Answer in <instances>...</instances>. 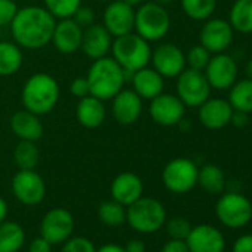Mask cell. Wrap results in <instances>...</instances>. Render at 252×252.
<instances>
[{
	"label": "cell",
	"mask_w": 252,
	"mask_h": 252,
	"mask_svg": "<svg viewBox=\"0 0 252 252\" xmlns=\"http://www.w3.org/2000/svg\"><path fill=\"white\" fill-rule=\"evenodd\" d=\"M55 24L57 20L45 6H26L18 9L9 27L20 48L36 51L51 43Z\"/></svg>",
	"instance_id": "cell-1"
},
{
	"label": "cell",
	"mask_w": 252,
	"mask_h": 252,
	"mask_svg": "<svg viewBox=\"0 0 252 252\" xmlns=\"http://www.w3.org/2000/svg\"><path fill=\"white\" fill-rule=\"evenodd\" d=\"M60 99V85L48 73L30 76L21 91V101L26 110L43 116L51 113Z\"/></svg>",
	"instance_id": "cell-2"
},
{
	"label": "cell",
	"mask_w": 252,
	"mask_h": 252,
	"mask_svg": "<svg viewBox=\"0 0 252 252\" xmlns=\"http://www.w3.org/2000/svg\"><path fill=\"white\" fill-rule=\"evenodd\" d=\"M86 80L89 83L91 95L107 101L123 89L126 83V76L125 70L113 60V57L107 55L94 60L92 65L88 70Z\"/></svg>",
	"instance_id": "cell-3"
},
{
	"label": "cell",
	"mask_w": 252,
	"mask_h": 252,
	"mask_svg": "<svg viewBox=\"0 0 252 252\" xmlns=\"http://www.w3.org/2000/svg\"><path fill=\"white\" fill-rule=\"evenodd\" d=\"M152 51L153 49L150 48V42L132 32L125 36L114 37L110 52L113 60L125 71L135 73L137 70L150 64Z\"/></svg>",
	"instance_id": "cell-4"
},
{
	"label": "cell",
	"mask_w": 252,
	"mask_h": 252,
	"mask_svg": "<svg viewBox=\"0 0 252 252\" xmlns=\"http://www.w3.org/2000/svg\"><path fill=\"white\" fill-rule=\"evenodd\" d=\"M126 222L138 233H155L166 222V209L155 197L141 196L138 200L126 206Z\"/></svg>",
	"instance_id": "cell-5"
},
{
	"label": "cell",
	"mask_w": 252,
	"mask_h": 252,
	"mask_svg": "<svg viewBox=\"0 0 252 252\" xmlns=\"http://www.w3.org/2000/svg\"><path fill=\"white\" fill-rule=\"evenodd\" d=\"M171 29V17L165 6L155 2H144L135 11L134 30L147 42L162 40Z\"/></svg>",
	"instance_id": "cell-6"
},
{
	"label": "cell",
	"mask_w": 252,
	"mask_h": 252,
	"mask_svg": "<svg viewBox=\"0 0 252 252\" xmlns=\"http://www.w3.org/2000/svg\"><path fill=\"white\" fill-rule=\"evenodd\" d=\"M215 215L218 221L228 228H242L252 220V203L239 191L221 194L215 203Z\"/></svg>",
	"instance_id": "cell-7"
},
{
	"label": "cell",
	"mask_w": 252,
	"mask_h": 252,
	"mask_svg": "<svg viewBox=\"0 0 252 252\" xmlns=\"http://www.w3.org/2000/svg\"><path fill=\"white\" fill-rule=\"evenodd\" d=\"M197 172L199 168L191 159L177 158L165 165L162 171V183L169 191L184 194L197 186Z\"/></svg>",
	"instance_id": "cell-8"
},
{
	"label": "cell",
	"mask_w": 252,
	"mask_h": 252,
	"mask_svg": "<svg viewBox=\"0 0 252 252\" xmlns=\"http://www.w3.org/2000/svg\"><path fill=\"white\" fill-rule=\"evenodd\" d=\"M211 85L203 71L186 68L177 77V96L186 107H199L211 96Z\"/></svg>",
	"instance_id": "cell-9"
},
{
	"label": "cell",
	"mask_w": 252,
	"mask_h": 252,
	"mask_svg": "<svg viewBox=\"0 0 252 252\" xmlns=\"http://www.w3.org/2000/svg\"><path fill=\"white\" fill-rule=\"evenodd\" d=\"M12 193L26 206L39 205L46 194V184L34 169H18L12 178Z\"/></svg>",
	"instance_id": "cell-10"
},
{
	"label": "cell",
	"mask_w": 252,
	"mask_h": 252,
	"mask_svg": "<svg viewBox=\"0 0 252 252\" xmlns=\"http://www.w3.org/2000/svg\"><path fill=\"white\" fill-rule=\"evenodd\" d=\"M74 231L73 214L65 208L49 209L40 222V236L51 245H61L71 237Z\"/></svg>",
	"instance_id": "cell-11"
},
{
	"label": "cell",
	"mask_w": 252,
	"mask_h": 252,
	"mask_svg": "<svg viewBox=\"0 0 252 252\" xmlns=\"http://www.w3.org/2000/svg\"><path fill=\"white\" fill-rule=\"evenodd\" d=\"M203 73L212 89L228 91L237 80L239 67L231 55H228L227 52H221L211 57Z\"/></svg>",
	"instance_id": "cell-12"
},
{
	"label": "cell",
	"mask_w": 252,
	"mask_h": 252,
	"mask_svg": "<svg viewBox=\"0 0 252 252\" xmlns=\"http://www.w3.org/2000/svg\"><path fill=\"white\" fill-rule=\"evenodd\" d=\"M234 39V30L230 23L221 18H208L200 29V45L209 51L211 55L225 52Z\"/></svg>",
	"instance_id": "cell-13"
},
{
	"label": "cell",
	"mask_w": 252,
	"mask_h": 252,
	"mask_svg": "<svg viewBox=\"0 0 252 252\" xmlns=\"http://www.w3.org/2000/svg\"><path fill=\"white\" fill-rule=\"evenodd\" d=\"M149 113L156 125L171 128V126H178V123L184 119L186 105L177 95L162 92L150 99Z\"/></svg>",
	"instance_id": "cell-14"
},
{
	"label": "cell",
	"mask_w": 252,
	"mask_h": 252,
	"mask_svg": "<svg viewBox=\"0 0 252 252\" xmlns=\"http://www.w3.org/2000/svg\"><path fill=\"white\" fill-rule=\"evenodd\" d=\"M153 68L163 79H177L186 68V54L174 43H162L152 51Z\"/></svg>",
	"instance_id": "cell-15"
},
{
	"label": "cell",
	"mask_w": 252,
	"mask_h": 252,
	"mask_svg": "<svg viewBox=\"0 0 252 252\" xmlns=\"http://www.w3.org/2000/svg\"><path fill=\"white\" fill-rule=\"evenodd\" d=\"M102 26L113 37L132 33L135 26V9L123 0H113L104 9Z\"/></svg>",
	"instance_id": "cell-16"
},
{
	"label": "cell",
	"mask_w": 252,
	"mask_h": 252,
	"mask_svg": "<svg viewBox=\"0 0 252 252\" xmlns=\"http://www.w3.org/2000/svg\"><path fill=\"white\" fill-rule=\"evenodd\" d=\"M143 98L134 89H122L111 98V114L119 125H134L143 114Z\"/></svg>",
	"instance_id": "cell-17"
},
{
	"label": "cell",
	"mask_w": 252,
	"mask_h": 252,
	"mask_svg": "<svg viewBox=\"0 0 252 252\" xmlns=\"http://www.w3.org/2000/svg\"><path fill=\"white\" fill-rule=\"evenodd\" d=\"M186 243L190 252H224L225 237L211 224H199L191 227Z\"/></svg>",
	"instance_id": "cell-18"
},
{
	"label": "cell",
	"mask_w": 252,
	"mask_h": 252,
	"mask_svg": "<svg viewBox=\"0 0 252 252\" xmlns=\"http://www.w3.org/2000/svg\"><path fill=\"white\" fill-rule=\"evenodd\" d=\"M197 117L202 126L211 131H218L230 125L233 107L224 98H208L197 107Z\"/></svg>",
	"instance_id": "cell-19"
},
{
	"label": "cell",
	"mask_w": 252,
	"mask_h": 252,
	"mask_svg": "<svg viewBox=\"0 0 252 252\" xmlns=\"http://www.w3.org/2000/svg\"><path fill=\"white\" fill-rule=\"evenodd\" d=\"M82 37H83V29L77 26L73 18H64V20H57L51 42L58 52L71 55L80 51Z\"/></svg>",
	"instance_id": "cell-20"
},
{
	"label": "cell",
	"mask_w": 252,
	"mask_h": 252,
	"mask_svg": "<svg viewBox=\"0 0 252 252\" xmlns=\"http://www.w3.org/2000/svg\"><path fill=\"white\" fill-rule=\"evenodd\" d=\"M111 199L123 206H129L144 193L143 180L134 172H122L114 177L111 187Z\"/></svg>",
	"instance_id": "cell-21"
},
{
	"label": "cell",
	"mask_w": 252,
	"mask_h": 252,
	"mask_svg": "<svg viewBox=\"0 0 252 252\" xmlns=\"http://www.w3.org/2000/svg\"><path fill=\"white\" fill-rule=\"evenodd\" d=\"M113 36L107 32L102 24H92L83 30L80 51L91 60L107 57L111 51Z\"/></svg>",
	"instance_id": "cell-22"
},
{
	"label": "cell",
	"mask_w": 252,
	"mask_h": 252,
	"mask_svg": "<svg viewBox=\"0 0 252 252\" xmlns=\"http://www.w3.org/2000/svg\"><path fill=\"white\" fill-rule=\"evenodd\" d=\"M40 116L29 111V110H20L17 111L11 120L9 126L11 131L18 140H26V141H34L37 143L43 137V123L39 119Z\"/></svg>",
	"instance_id": "cell-23"
},
{
	"label": "cell",
	"mask_w": 252,
	"mask_h": 252,
	"mask_svg": "<svg viewBox=\"0 0 252 252\" xmlns=\"http://www.w3.org/2000/svg\"><path fill=\"white\" fill-rule=\"evenodd\" d=\"M107 108L102 99L88 95L79 99L76 105V119L80 126L86 129H95L105 122Z\"/></svg>",
	"instance_id": "cell-24"
},
{
	"label": "cell",
	"mask_w": 252,
	"mask_h": 252,
	"mask_svg": "<svg viewBox=\"0 0 252 252\" xmlns=\"http://www.w3.org/2000/svg\"><path fill=\"white\" fill-rule=\"evenodd\" d=\"M132 89L143 98V99H153L155 96L160 95L163 92V86H165V79L152 67H144L137 70L132 77Z\"/></svg>",
	"instance_id": "cell-25"
},
{
	"label": "cell",
	"mask_w": 252,
	"mask_h": 252,
	"mask_svg": "<svg viewBox=\"0 0 252 252\" xmlns=\"http://www.w3.org/2000/svg\"><path fill=\"white\" fill-rule=\"evenodd\" d=\"M24 63L23 48L15 42H0V77H9L17 74Z\"/></svg>",
	"instance_id": "cell-26"
},
{
	"label": "cell",
	"mask_w": 252,
	"mask_h": 252,
	"mask_svg": "<svg viewBox=\"0 0 252 252\" xmlns=\"http://www.w3.org/2000/svg\"><path fill=\"white\" fill-rule=\"evenodd\" d=\"M228 23L231 29L242 34H252V0H234Z\"/></svg>",
	"instance_id": "cell-27"
},
{
	"label": "cell",
	"mask_w": 252,
	"mask_h": 252,
	"mask_svg": "<svg viewBox=\"0 0 252 252\" xmlns=\"http://www.w3.org/2000/svg\"><path fill=\"white\" fill-rule=\"evenodd\" d=\"M26 243V231L15 221L0 222V252H18Z\"/></svg>",
	"instance_id": "cell-28"
},
{
	"label": "cell",
	"mask_w": 252,
	"mask_h": 252,
	"mask_svg": "<svg viewBox=\"0 0 252 252\" xmlns=\"http://www.w3.org/2000/svg\"><path fill=\"white\" fill-rule=\"evenodd\" d=\"M233 110L243 113H252V79L236 80L228 89V99Z\"/></svg>",
	"instance_id": "cell-29"
},
{
	"label": "cell",
	"mask_w": 252,
	"mask_h": 252,
	"mask_svg": "<svg viewBox=\"0 0 252 252\" xmlns=\"http://www.w3.org/2000/svg\"><path fill=\"white\" fill-rule=\"evenodd\" d=\"M197 184L211 194H220L225 189V175L217 165L208 163L199 168Z\"/></svg>",
	"instance_id": "cell-30"
},
{
	"label": "cell",
	"mask_w": 252,
	"mask_h": 252,
	"mask_svg": "<svg viewBox=\"0 0 252 252\" xmlns=\"http://www.w3.org/2000/svg\"><path fill=\"white\" fill-rule=\"evenodd\" d=\"M40 160V150L34 141L20 140L14 149V162L18 169H36Z\"/></svg>",
	"instance_id": "cell-31"
},
{
	"label": "cell",
	"mask_w": 252,
	"mask_h": 252,
	"mask_svg": "<svg viewBox=\"0 0 252 252\" xmlns=\"http://www.w3.org/2000/svg\"><path fill=\"white\" fill-rule=\"evenodd\" d=\"M183 12L194 21H206L217 8V0H180Z\"/></svg>",
	"instance_id": "cell-32"
},
{
	"label": "cell",
	"mask_w": 252,
	"mask_h": 252,
	"mask_svg": "<svg viewBox=\"0 0 252 252\" xmlns=\"http://www.w3.org/2000/svg\"><path fill=\"white\" fill-rule=\"evenodd\" d=\"M98 218L104 225L119 227L126 222V206L116 200H105L98 208Z\"/></svg>",
	"instance_id": "cell-33"
},
{
	"label": "cell",
	"mask_w": 252,
	"mask_h": 252,
	"mask_svg": "<svg viewBox=\"0 0 252 252\" xmlns=\"http://www.w3.org/2000/svg\"><path fill=\"white\" fill-rule=\"evenodd\" d=\"M43 3L55 20H64L74 15L77 8L82 5V0H43Z\"/></svg>",
	"instance_id": "cell-34"
},
{
	"label": "cell",
	"mask_w": 252,
	"mask_h": 252,
	"mask_svg": "<svg viewBox=\"0 0 252 252\" xmlns=\"http://www.w3.org/2000/svg\"><path fill=\"white\" fill-rule=\"evenodd\" d=\"M211 60V54L208 49H205L200 43L194 45L189 49V52L186 54V65L187 68H193V70H199L203 71L208 65Z\"/></svg>",
	"instance_id": "cell-35"
},
{
	"label": "cell",
	"mask_w": 252,
	"mask_h": 252,
	"mask_svg": "<svg viewBox=\"0 0 252 252\" xmlns=\"http://www.w3.org/2000/svg\"><path fill=\"white\" fill-rule=\"evenodd\" d=\"M165 224H166V231H168L169 237L180 239V240H186L193 227L190 224V221L184 217H174L169 221H166Z\"/></svg>",
	"instance_id": "cell-36"
},
{
	"label": "cell",
	"mask_w": 252,
	"mask_h": 252,
	"mask_svg": "<svg viewBox=\"0 0 252 252\" xmlns=\"http://www.w3.org/2000/svg\"><path fill=\"white\" fill-rule=\"evenodd\" d=\"M61 252H96V248L88 237L74 236L63 243Z\"/></svg>",
	"instance_id": "cell-37"
},
{
	"label": "cell",
	"mask_w": 252,
	"mask_h": 252,
	"mask_svg": "<svg viewBox=\"0 0 252 252\" xmlns=\"http://www.w3.org/2000/svg\"><path fill=\"white\" fill-rule=\"evenodd\" d=\"M18 9L14 0H0V27L11 26Z\"/></svg>",
	"instance_id": "cell-38"
},
{
	"label": "cell",
	"mask_w": 252,
	"mask_h": 252,
	"mask_svg": "<svg viewBox=\"0 0 252 252\" xmlns=\"http://www.w3.org/2000/svg\"><path fill=\"white\" fill-rule=\"evenodd\" d=\"M71 18L74 20V23H76L77 26H80V27L85 30V29H88L89 26L95 24V11H94L92 8H89V6L80 5Z\"/></svg>",
	"instance_id": "cell-39"
},
{
	"label": "cell",
	"mask_w": 252,
	"mask_h": 252,
	"mask_svg": "<svg viewBox=\"0 0 252 252\" xmlns=\"http://www.w3.org/2000/svg\"><path fill=\"white\" fill-rule=\"evenodd\" d=\"M70 92L73 94V96L76 98H83V96H88L91 95V91H89V83L86 80V76L85 77H76L71 83H70Z\"/></svg>",
	"instance_id": "cell-40"
},
{
	"label": "cell",
	"mask_w": 252,
	"mask_h": 252,
	"mask_svg": "<svg viewBox=\"0 0 252 252\" xmlns=\"http://www.w3.org/2000/svg\"><path fill=\"white\" fill-rule=\"evenodd\" d=\"M160 252H190V251H189V246H187L186 240L171 239L162 246Z\"/></svg>",
	"instance_id": "cell-41"
},
{
	"label": "cell",
	"mask_w": 252,
	"mask_h": 252,
	"mask_svg": "<svg viewBox=\"0 0 252 252\" xmlns=\"http://www.w3.org/2000/svg\"><path fill=\"white\" fill-rule=\"evenodd\" d=\"M233 252H252V234H242L233 245Z\"/></svg>",
	"instance_id": "cell-42"
},
{
	"label": "cell",
	"mask_w": 252,
	"mask_h": 252,
	"mask_svg": "<svg viewBox=\"0 0 252 252\" xmlns=\"http://www.w3.org/2000/svg\"><path fill=\"white\" fill-rule=\"evenodd\" d=\"M52 245L45 237H36L29 245V252H51Z\"/></svg>",
	"instance_id": "cell-43"
},
{
	"label": "cell",
	"mask_w": 252,
	"mask_h": 252,
	"mask_svg": "<svg viewBox=\"0 0 252 252\" xmlns=\"http://www.w3.org/2000/svg\"><path fill=\"white\" fill-rule=\"evenodd\" d=\"M230 123L233 126H236V128H245V126L249 123V114L243 113V111H239V110H233Z\"/></svg>",
	"instance_id": "cell-44"
},
{
	"label": "cell",
	"mask_w": 252,
	"mask_h": 252,
	"mask_svg": "<svg viewBox=\"0 0 252 252\" xmlns=\"http://www.w3.org/2000/svg\"><path fill=\"white\" fill-rule=\"evenodd\" d=\"M126 252H146V245L141 239H132L125 246Z\"/></svg>",
	"instance_id": "cell-45"
},
{
	"label": "cell",
	"mask_w": 252,
	"mask_h": 252,
	"mask_svg": "<svg viewBox=\"0 0 252 252\" xmlns=\"http://www.w3.org/2000/svg\"><path fill=\"white\" fill-rule=\"evenodd\" d=\"M96 252H126L123 246L117 245V243H105L102 246H99L96 249Z\"/></svg>",
	"instance_id": "cell-46"
},
{
	"label": "cell",
	"mask_w": 252,
	"mask_h": 252,
	"mask_svg": "<svg viewBox=\"0 0 252 252\" xmlns=\"http://www.w3.org/2000/svg\"><path fill=\"white\" fill-rule=\"evenodd\" d=\"M8 217V203L5 199L0 197V222H3Z\"/></svg>",
	"instance_id": "cell-47"
},
{
	"label": "cell",
	"mask_w": 252,
	"mask_h": 252,
	"mask_svg": "<svg viewBox=\"0 0 252 252\" xmlns=\"http://www.w3.org/2000/svg\"><path fill=\"white\" fill-rule=\"evenodd\" d=\"M125 3H128L129 6H132V8H138L140 5H143L146 0H123Z\"/></svg>",
	"instance_id": "cell-48"
},
{
	"label": "cell",
	"mask_w": 252,
	"mask_h": 252,
	"mask_svg": "<svg viewBox=\"0 0 252 252\" xmlns=\"http://www.w3.org/2000/svg\"><path fill=\"white\" fill-rule=\"evenodd\" d=\"M245 71H246V77H248V79H252V58L246 63Z\"/></svg>",
	"instance_id": "cell-49"
},
{
	"label": "cell",
	"mask_w": 252,
	"mask_h": 252,
	"mask_svg": "<svg viewBox=\"0 0 252 252\" xmlns=\"http://www.w3.org/2000/svg\"><path fill=\"white\" fill-rule=\"evenodd\" d=\"M152 2H155V3H158V5H160V6H169V5H172L175 0H152Z\"/></svg>",
	"instance_id": "cell-50"
},
{
	"label": "cell",
	"mask_w": 252,
	"mask_h": 252,
	"mask_svg": "<svg viewBox=\"0 0 252 252\" xmlns=\"http://www.w3.org/2000/svg\"><path fill=\"white\" fill-rule=\"evenodd\" d=\"M99 2H102V3H110V2H113V0H99Z\"/></svg>",
	"instance_id": "cell-51"
}]
</instances>
